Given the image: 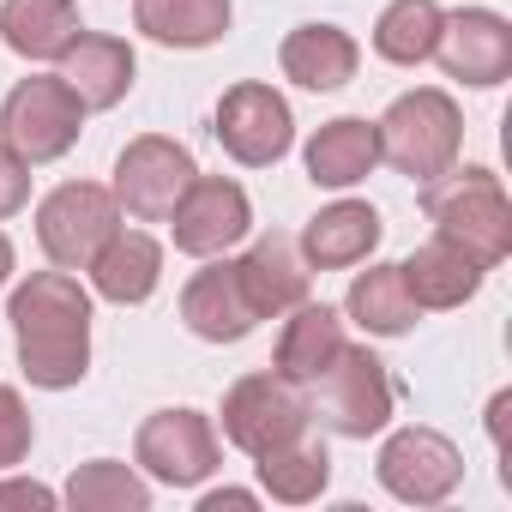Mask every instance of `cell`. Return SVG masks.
I'll return each mask as SVG.
<instances>
[{
  "mask_svg": "<svg viewBox=\"0 0 512 512\" xmlns=\"http://www.w3.org/2000/svg\"><path fill=\"white\" fill-rule=\"evenodd\" d=\"M211 133H217V145H223L235 163H247V169H266V163H278V157L296 145L290 103H284L272 85H253V79L223 91Z\"/></svg>",
  "mask_w": 512,
  "mask_h": 512,
  "instance_id": "obj_9",
  "label": "cell"
},
{
  "mask_svg": "<svg viewBox=\"0 0 512 512\" xmlns=\"http://www.w3.org/2000/svg\"><path fill=\"white\" fill-rule=\"evenodd\" d=\"M25 199H31V163L13 145H0V217L25 211Z\"/></svg>",
  "mask_w": 512,
  "mask_h": 512,
  "instance_id": "obj_30",
  "label": "cell"
},
{
  "mask_svg": "<svg viewBox=\"0 0 512 512\" xmlns=\"http://www.w3.org/2000/svg\"><path fill=\"white\" fill-rule=\"evenodd\" d=\"M380 211L374 205H362V199H338V205H326L308 229H302V260L314 266V272H344V266H362L368 253L380 247Z\"/></svg>",
  "mask_w": 512,
  "mask_h": 512,
  "instance_id": "obj_17",
  "label": "cell"
},
{
  "mask_svg": "<svg viewBox=\"0 0 512 512\" xmlns=\"http://www.w3.org/2000/svg\"><path fill=\"white\" fill-rule=\"evenodd\" d=\"M398 278H404V290L416 296V308H464V302L482 290V266L464 260V253L446 247V241L416 247L410 260L398 266Z\"/></svg>",
  "mask_w": 512,
  "mask_h": 512,
  "instance_id": "obj_22",
  "label": "cell"
},
{
  "mask_svg": "<svg viewBox=\"0 0 512 512\" xmlns=\"http://www.w3.org/2000/svg\"><path fill=\"white\" fill-rule=\"evenodd\" d=\"M416 296L404 290V278H398V266H374V272H362L356 284H350V320L362 326V332H374V338H404L410 326H416Z\"/></svg>",
  "mask_w": 512,
  "mask_h": 512,
  "instance_id": "obj_26",
  "label": "cell"
},
{
  "mask_svg": "<svg viewBox=\"0 0 512 512\" xmlns=\"http://www.w3.org/2000/svg\"><path fill=\"white\" fill-rule=\"evenodd\" d=\"M314 392H320V422L344 440L380 434L392 422V404H398V386H392L386 362L374 350H356V344L338 350V362L314 380Z\"/></svg>",
  "mask_w": 512,
  "mask_h": 512,
  "instance_id": "obj_5",
  "label": "cell"
},
{
  "mask_svg": "<svg viewBox=\"0 0 512 512\" xmlns=\"http://www.w3.org/2000/svg\"><path fill=\"white\" fill-rule=\"evenodd\" d=\"M374 133H380V157H386L398 175L434 181V175H446V169L458 163L464 115H458V103H452L446 91L422 85V91H404V97L374 121Z\"/></svg>",
  "mask_w": 512,
  "mask_h": 512,
  "instance_id": "obj_3",
  "label": "cell"
},
{
  "mask_svg": "<svg viewBox=\"0 0 512 512\" xmlns=\"http://www.w3.org/2000/svg\"><path fill=\"white\" fill-rule=\"evenodd\" d=\"M0 37L25 61H61V49L79 37V0H7Z\"/></svg>",
  "mask_w": 512,
  "mask_h": 512,
  "instance_id": "obj_21",
  "label": "cell"
},
{
  "mask_svg": "<svg viewBox=\"0 0 512 512\" xmlns=\"http://www.w3.org/2000/svg\"><path fill=\"white\" fill-rule=\"evenodd\" d=\"M133 49L121 37H103V31H79L67 49H61V85L85 103V109H115L127 91H133Z\"/></svg>",
  "mask_w": 512,
  "mask_h": 512,
  "instance_id": "obj_16",
  "label": "cell"
},
{
  "mask_svg": "<svg viewBox=\"0 0 512 512\" xmlns=\"http://www.w3.org/2000/svg\"><path fill=\"white\" fill-rule=\"evenodd\" d=\"M7 278H13V241L0 235V290H7Z\"/></svg>",
  "mask_w": 512,
  "mask_h": 512,
  "instance_id": "obj_33",
  "label": "cell"
},
{
  "mask_svg": "<svg viewBox=\"0 0 512 512\" xmlns=\"http://www.w3.org/2000/svg\"><path fill=\"white\" fill-rule=\"evenodd\" d=\"M422 211L440 229L446 247H458L464 260H476L482 272L500 266L512 253V205L494 169H446L434 181H422Z\"/></svg>",
  "mask_w": 512,
  "mask_h": 512,
  "instance_id": "obj_2",
  "label": "cell"
},
{
  "mask_svg": "<svg viewBox=\"0 0 512 512\" xmlns=\"http://www.w3.org/2000/svg\"><path fill=\"white\" fill-rule=\"evenodd\" d=\"M338 350H344V320H338V308L302 302V308H290V320H284L278 374H284L290 386H314V380L338 362Z\"/></svg>",
  "mask_w": 512,
  "mask_h": 512,
  "instance_id": "obj_20",
  "label": "cell"
},
{
  "mask_svg": "<svg viewBox=\"0 0 512 512\" xmlns=\"http://www.w3.org/2000/svg\"><path fill=\"white\" fill-rule=\"evenodd\" d=\"M380 482H386V494H398L410 506H440L464 482V458L434 428H398L380 446Z\"/></svg>",
  "mask_w": 512,
  "mask_h": 512,
  "instance_id": "obj_11",
  "label": "cell"
},
{
  "mask_svg": "<svg viewBox=\"0 0 512 512\" xmlns=\"http://www.w3.org/2000/svg\"><path fill=\"white\" fill-rule=\"evenodd\" d=\"M253 506V494L247 488H217V494H205L199 500V512H247Z\"/></svg>",
  "mask_w": 512,
  "mask_h": 512,
  "instance_id": "obj_32",
  "label": "cell"
},
{
  "mask_svg": "<svg viewBox=\"0 0 512 512\" xmlns=\"http://www.w3.org/2000/svg\"><path fill=\"white\" fill-rule=\"evenodd\" d=\"M440 7L434 0H392L374 25V55L392 61V67H422L440 43Z\"/></svg>",
  "mask_w": 512,
  "mask_h": 512,
  "instance_id": "obj_27",
  "label": "cell"
},
{
  "mask_svg": "<svg viewBox=\"0 0 512 512\" xmlns=\"http://www.w3.org/2000/svg\"><path fill=\"white\" fill-rule=\"evenodd\" d=\"M115 229H121V205L97 181H67L37 205V241L61 272H85Z\"/></svg>",
  "mask_w": 512,
  "mask_h": 512,
  "instance_id": "obj_6",
  "label": "cell"
},
{
  "mask_svg": "<svg viewBox=\"0 0 512 512\" xmlns=\"http://www.w3.org/2000/svg\"><path fill=\"white\" fill-rule=\"evenodd\" d=\"M181 320L205 344H241L253 326H260V314H253V302H247V290H241L229 260L193 272V284L181 290Z\"/></svg>",
  "mask_w": 512,
  "mask_h": 512,
  "instance_id": "obj_15",
  "label": "cell"
},
{
  "mask_svg": "<svg viewBox=\"0 0 512 512\" xmlns=\"http://www.w3.org/2000/svg\"><path fill=\"white\" fill-rule=\"evenodd\" d=\"M67 506H73V512H145V506H151V488H145L127 464L97 458V464H79V470H73Z\"/></svg>",
  "mask_w": 512,
  "mask_h": 512,
  "instance_id": "obj_28",
  "label": "cell"
},
{
  "mask_svg": "<svg viewBox=\"0 0 512 512\" xmlns=\"http://www.w3.org/2000/svg\"><path fill=\"white\" fill-rule=\"evenodd\" d=\"M7 506H37V512H49L55 494H49L43 482H0V512H7Z\"/></svg>",
  "mask_w": 512,
  "mask_h": 512,
  "instance_id": "obj_31",
  "label": "cell"
},
{
  "mask_svg": "<svg viewBox=\"0 0 512 512\" xmlns=\"http://www.w3.org/2000/svg\"><path fill=\"white\" fill-rule=\"evenodd\" d=\"M133 458L145 464V476H157L169 488H193L217 470L223 452H217V434L199 410H157V416H145Z\"/></svg>",
  "mask_w": 512,
  "mask_h": 512,
  "instance_id": "obj_10",
  "label": "cell"
},
{
  "mask_svg": "<svg viewBox=\"0 0 512 512\" xmlns=\"http://www.w3.org/2000/svg\"><path fill=\"white\" fill-rule=\"evenodd\" d=\"M199 175V163H193V151L181 145V139H163V133H145V139H133L127 151H121V163H115V205H127V217H139V223H163L169 211H175V199L187 193V181Z\"/></svg>",
  "mask_w": 512,
  "mask_h": 512,
  "instance_id": "obj_7",
  "label": "cell"
},
{
  "mask_svg": "<svg viewBox=\"0 0 512 512\" xmlns=\"http://www.w3.org/2000/svg\"><path fill=\"white\" fill-rule=\"evenodd\" d=\"M247 223H253V205H247V193H241L235 181H223V175H193L187 193H181L175 211H169L175 247L193 253V260H211V253L235 247V241L247 235Z\"/></svg>",
  "mask_w": 512,
  "mask_h": 512,
  "instance_id": "obj_12",
  "label": "cell"
},
{
  "mask_svg": "<svg viewBox=\"0 0 512 512\" xmlns=\"http://www.w3.org/2000/svg\"><path fill=\"white\" fill-rule=\"evenodd\" d=\"M374 163H380V133L368 121H356V115L326 121L308 139V175L320 187H356V181L374 175Z\"/></svg>",
  "mask_w": 512,
  "mask_h": 512,
  "instance_id": "obj_23",
  "label": "cell"
},
{
  "mask_svg": "<svg viewBox=\"0 0 512 512\" xmlns=\"http://www.w3.org/2000/svg\"><path fill=\"white\" fill-rule=\"evenodd\" d=\"M85 272H91V284H97L103 302L139 308V302L157 290V278H163V247H157L151 235H139V229H115V235L97 247V260H91Z\"/></svg>",
  "mask_w": 512,
  "mask_h": 512,
  "instance_id": "obj_18",
  "label": "cell"
},
{
  "mask_svg": "<svg viewBox=\"0 0 512 512\" xmlns=\"http://www.w3.org/2000/svg\"><path fill=\"white\" fill-rule=\"evenodd\" d=\"M25 452H31V410L13 386H0V470L25 464Z\"/></svg>",
  "mask_w": 512,
  "mask_h": 512,
  "instance_id": "obj_29",
  "label": "cell"
},
{
  "mask_svg": "<svg viewBox=\"0 0 512 512\" xmlns=\"http://www.w3.org/2000/svg\"><path fill=\"white\" fill-rule=\"evenodd\" d=\"M85 103L55 79H19L0 103V145H13L25 163H55L79 145Z\"/></svg>",
  "mask_w": 512,
  "mask_h": 512,
  "instance_id": "obj_4",
  "label": "cell"
},
{
  "mask_svg": "<svg viewBox=\"0 0 512 512\" xmlns=\"http://www.w3.org/2000/svg\"><path fill=\"white\" fill-rule=\"evenodd\" d=\"M446 79H464L476 91L500 85L512 73V25L488 7H464V13H446L440 19V43H434Z\"/></svg>",
  "mask_w": 512,
  "mask_h": 512,
  "instance_id": "obj_13",
  "label": "cell"
},
{
  "mask_svg": "<svg viewBox=\"0 0 512 512\" xmlns=\"http://www.w3.org/2000/svg\"><path fill=\"white\" fill-rule=\"evenodd\" d=\"M235 278H241V290H247V302H253L260 320H278V314H290V308L308 302V260H302V247L290 235H278V229L260 235L241 253Z\"/></svg>",
  "mask_w": 512,
  "mask_h": 512,
  "instance_id": "obj_14",
  "label": "cell"
},
{
  "mask_svg": "<svg viewBox=\"0 0 512 512\" xmlns=\"http://www.w3.org/2000/svg\"><path fill=\"white\" fill-rule=\"evenodd\" d=\"M260 482H266V494L284 500V506H308V500H320L326 482H332V452H326V440H314V434L302 428L296 440L260 452Z\"/></svg>",
  "mask_w": 512,
  "mask_h": 512,
  "instance_id": "obj_25",
  "label": "cell"
},
{
  "mask_svg": "<svg viewBox=\"0 0 512 512\" xmlns=\"http://www.w3.org/2000/svg\"><path fill=\"white\" fill-rule=\"evenodd\" d=\"M19 368L43 392H67L91 368V296L73 272H31L7 302Z\"/></svg>",
  "mask_w": 512,
  "mask_h": 512,
  "instance_id": "obj_1",
  "label": "cell"
},
{
  "mask_svg": "<svg viewBox=\"0 0 512 512\" xmlns=\"http://www.w3.org/2000/svg\"><path fill=\"white\" fill-rule=\"evenodd\" d=\"M302 428H308V404L284 374H247L223 392V434H229V446H241L253 458L296 440Z\"/></svg>",
  "mask_w": 512,
  "mask_h": 512,
  "instance_id": "obj_8",
  "label": "cell"
},
{
  "mask_svg": "<svg viewBox=\"0 0 512 512\" xmlns=\"http://www.w3.org/2000/svg\"><path fill=\"white\" fill-rule=\"evenodd\" d=\"M133 25L163 49H211L229 31V0H133Z\"/></svg>",
  "mask_w": 512,
  "mask_h": 512,
  "instance_id": "obj_24",
  "label": "cell"
},
{
  "mask_svg": "<svg viewBox=\"0 0 512 512\" xmlns=\"http://www.w3.org/2000/svg\"><path fill=\"white\" fill-rule=\"evenodd\" d=\"M278 61H284V79H296L302 91H344L362 67V49L338 25H302L284 37Z\"/></svg>",
  "mask_w": 512,
  "mask_h": 512,
  "instance_id": "obj_19",
  "label": "cell"
}]
</instances>
